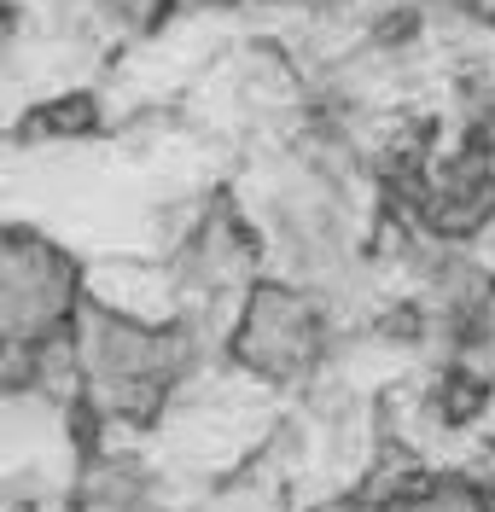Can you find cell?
Here are the masks:
<instances>
[{
  "mask_svg": "<svg viewBox=\"0 0 495 512\" xmlns=\"http://www.w3.org/2000/svg\"><path fill=\"white\" fill-rule=\"evenodd\" d=\"M338 344V315L286 274H257L228 320V361L257 384L303 390L321 379Z\"/></svg>",
  "mask_w": 495,
  "mask_h": 512,
  "instance_id": "obj_1",
  "label": "cell"
},
{
  "mask_svg": "<svg viewBox=\"0 0 495 512\" xmlns=\"http://www.w3.org/2000/svg\"><path fill=\"white\" fill-rule=\"evenodd\" d=\"M99 123H105V105H99L88 88H53V94H41L18 117V140L24 146H70V140H88V134H99Z\"/></svg>",
  "mask_w": 495,
  "mask_h": 512,
  "instance_id": "obj_2",
  "label": "cell"
},
{
  "mask_svg": "<svg viewBox=\"0 0 495 512\" xmlns=\"http://www.w3.org/2000/svg\"><path fill=\"white\" fill-rule=\"evenodd\" d=\"M12 24H18V0H0V41L12 35Z\"/></svg>",
  "mask_w": 495,
  "mask_h": 512,
  "instance_id": "obj_3",
  "label": "cell"
}]
</instances>
